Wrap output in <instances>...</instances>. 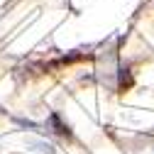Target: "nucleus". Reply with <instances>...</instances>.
I'll return each mask as SVG.
<instances>
[{"instance_id":"1","label":"nucleus","mask_w":154,"mask_h":154,"mask_svg":"<svg viewBox=\"0 0 154 154\" xmlns=\"http://www.w3.org/2000/svg\"><path fill=\"white\" fill-rule=\"evenodd\" d=\"M49 127H54L51 132L61 134V137H71V130H69V125H64V122H61V118H59L56 112H51V115H49Z\"/></svg>"},{"instance_id":"2","label":"nucleus","mask_w":154,"mask_h":154,"mask_svg":"<svg viewBox=\"0 0 154 154\" xmlns=\"http://www.w3.org/2000/svg\"><path fill=\"white\" fill-rule=\"evenodd\" d=\"M34 147H39V152H44V154H54V147L47 144V142H37Z\"/></svg>"}]
</instances>
